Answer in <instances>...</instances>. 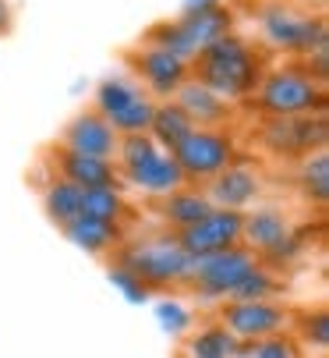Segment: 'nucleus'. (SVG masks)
<instances>
[{
  "instance_id": "2",
  "label": "nucleus",
  "mask_w": 329,
  "mask_h": 358,
  "mask_svg": "<svg viewBox=\"0 0 329 358\" xmlns=\"http://www.w3.org/2000/svg\"><path fill=\"white\" fill-rule=\"evenodd\" d=\"M227 32H234V8H227L224 0H212V4H202V8H184V15L174 22L152 25L142 43L163 46L184 64H191L205 46L224 39Z\"/></svg>"
},
{
  "instance_id": "19",
  "label": "nucleus",
  "mask_w": 329,
  "mask_h": 358,
  "mask_svg": "<svg viewBox=\"0 0 329 358\" xmlns=\"http://www.w3.org/2000/svg\"><path fill=\"white\" fill-rule=\"evenodd\" d=\"M191 128H195V124L188 121V114L174 103V99H159L156 110H152V121H149V138H152L163 152H174V149L188 138Z\"/></svg>"
},
{
  "instance_id": "3",
  "label": "nucleus",
  "mask_w": 329,
  "mask_h": 358,
  "mask_svg": "<svg viewBox=\"0 0 329 358\" xmlns=\"http://www.w3.org/2000/svg\"><path fill=\"white\" fill-rule=\"evenodd\" d=\"M258 32L262 43L277 54L287 57H308L315 50L329 46V32H326V18L319 11L287 4V0H269L258 8Z\"/></svg>"
},
{
  "instance_id": "11",
  "label": "nucleus",
  "mask_w": 329,
  "mask_h": 358,
  "mask_svg": "<svg viewBox=\"0 0 329 358\" xmlns=\"http://www.w3.org/2000/svg\"><path fill=\"white\" fill-rule=\"evenodd\" d=\"M241 245H248L258 259L284 263L294 248V227L277 206H262L255 213H244Z\"/></svg>"
},
{
  "instance_id": "5",
  "label": "nucleus",
  "mask_w": 329,
  "mask_h": 358,
  "mask_svg": "<svg viewBox=\"0 0 329 358\" xmlns=\"http://www.w3.org/2000/svg\"><path fill=\"white\" fill-rule=\"evenodd\" d=\"M117 266L131 270L149 291H167V287L188 284L191 255L177 245L174 234H159V238H145V241H128V245H121Z\"/></svg>"
},
{
  "instance_id": "26",
  "label": "nucleus",
  "mask_w": 329,
  "mask_h": 358,
  "mask_svg": "<svg viewBox=\"0 0 329 358\" xmlns=\"http://www.w3.org/2000/svg\"><path fill=\"white\" fill-rule=\"evenodd\" d=\"M301 348L298 337H291L287 330L284 334H272V337H262L255 344H248L244 358H301Z\"/></svg>"
},
{
  "instance_id": "31",
  "label": "nucleus",
  "mask_w": 329,
  "mask_h": 358,
  "mask_svg": "<svg viewBox=\"0 0 329 358\" xmlns=\"http://www.w3.org/2000/svg\"><path fill=\"white\" fill-rule=\"evenodd\" d=\"M184 358H198V355H184Z\"/></svg>"
},
{
  "instance_id": "6",
  "label": "nucleus",
  "mask_w": 329,
  "mask_h": 358,
  "mask_svg": "<svg viewBox=\"0 0 329 358\" xmlns=\"http://www.w3.org/2000/svg\"><path fill=\"white\" fill-rule=\"evenodd\" d=\"M258 266V255L248 248V245H231L224 252H209V255H198L191 259V273H188V284L191 291L209 301V305H219L227 301L231 291Z\"/></svg>"
},
{
  "instance_id": "27",
  "label": "nucleus",
  "mask_w": 329,
  "mask_h": 358,
  "mask_svg": "<svg viewBox=\"0 0 329 358\" xmlns=\"http://www.w3.org/2000/svg\"><path fill=\"white\" fill-rule=\"evenodd\" d=\"M156 320H159V327L167 330V334H188L191 323H195L191 309H188V305H181L177 298H163L156 305Z\"/></svg>"
},
{
  "instance_id": "14",
  "label": "nucleus",
  "mask_w": 329,
  "mask_h": 358,
  "mask_svg": "<svg viewBox=\"0 0 329 358\" xmlns=\"http://www.w3.org/2000/svg\"><path fill=\"white\" fill-rule=\"evenodd\" d=\"M258 192H262L258 171L234 160L231 167H224L216 178H209L205 199L212 202L216 210H241L244 213V206H251V202L258 199Z\"/></svg>"
},
{
  "instance_id": "17",
  "label": "nucleus",
  "mask_w": 329,
  "mask_h": 358,
  "mask_svg": "<svg viewBox=\"0 0 329 358\" xmlns=\"http://www.w3.org/2000/svg\"><path fill=\"white\" fill-rule=\"evenodd\" d=\"M121 174H124L135 188H142V192H149V195H159V199L188 185L184 174H181V167L174 164V157H170V152H163V149L152 152V157H145V160L135 164V167H121Z\"/></svg>"
},
{
  "instance_id": "9",
  "label": "nucleus",
  "mask_w": 329,
  "mask_h": 358,
  "mask_svg": "<svg viewBox=\"0 0 329 358\" xmlns=\"http://www.w3.org/2000/svg\"><path fill=\"white\" fill-rule=\"evenodd\" d=\"M219 323H224L241 344H255L262 337L284 334L291 323V309L277 298L258 301H219Z\"/></svg>"
},
{
  "instance_id": "30",
  "label": "nucleus",
  "mask_w": 329,
  "mask_h": 358,
  "mask_svg": "<svg viewBox=\"0 0 329 358\" xmlns=\"http://www.w3.org/2000/svg\"><path fill=\"white\" fill-rule=\"evenodd\" d=\"M11 29V4L8 0H0V36H4Z\"/></svg>"
},
{
  "instance_id": "15",
  "label": "nucleus",
  "mask_w": 329,
  "mask_h": 358,
  "mask_svg": "<svg viewBox=\"0 0 329 358\" xmlns=\"http://www.w3.org/2000/svg\"><path fill=\"white\" fill-rule=\"evenodd\" d=\"M174 103L188 114V121L195 128H224L234 114V103H227V99H219L212 89H205L202 82H195L191 75L181 82V89L170 96Z\"/></svg>"
},
{
  "instance_id": "24",
  "label": "nucleus",
  "mask_w": 329,
  "mask_h": 358,
  "mask_svg": "<svg viewBox=\"0 0 329 358\" xmlns=\"http://www.w3.org/2000/svg\"><path fill=\"white\" fill-rule=\"evenodd\" d=\"M301 192L319 210L329 202V152L326 149H319V152L301 160Z\"/></svg>"
},
{
  "instance_id": "18",
  "label": "nucleus",
  "mask_w": 329,
  "mask_h": 358,
  "mask_svg": "<svg viewBox=\"0 0 329 358\" xmlns=\"http://www.w3.org/2000/svg\"><path fill=\"white\" fill-rule=\"evenodd\" d=\"M209 210H212V202L205 199V192H195V188L184 185V188L170 192V195H163V202H159V220L177 234V231L191 227L195 220H202Z\"/></svg>"
},
{
  "instance_id": "12",
  "label": "nucleus",
  "mask_w": 329,
  "mask_h": 358,
  "mask_svg": "<svg viewBox=\"0 0 329 358\" xmlns=\"http://www.w3.org/2000/svg\"><path fill=\"white\" fill-rule=\"evenodd\" d=\"M128 64H131L135 78L145 85V92L159 96V99H170L181 89V82L188 78V64L181 57H174L170 50L152 46V43H142L135 54H128Z\"/></svg>"
},
{
  "instance_id": "28",
  "label": "nucleus",
  "mask_w": 329,
  "mask_h": 358,
  "mask_svg": "<svg viewBox=\"0 0 329 358\" xmlns=\"http://www.w3.org/2000/svg\"><path fill=\"white\" fill-rule=\"evenodd\" d=\"M298 334H301L298 344H308V348H315V351H326V348H329V316H326L322 309L305 313L301 323H298Z\"/></svg>"
},
{
  "instance_id": "10",
  "label": "nucleus",
  "mask_w": 329,
  "mask_h": 358,
  "mask_svg": "<svg viewBox=\"0 0 329 358\" xmlns=\"http://www.w3.org/2000/svg\"><path fill=\"white\" fill-rule=\"evenodd\" d=\"M241 227H244V213L241 210H209L202 220H195L191 227L177 231V245L198 259V255H209V252H224L231 245H241Z\"/></svg>"
},
{
  "instance_id": "7",
  "label": "nucleus",
  "mask_w": 329,
  "mask_h": 358,
  "mask_svg": "<svg viewBox=\"0 0 329 358\" xmlns=\"http://www.w3.org/2000/svg\"><path fill=\"white\" fill-rule=\"evenodd\" d=\"M170 157L181 167L184 181H209L237 160V145L234 135L224 128H191Z\"/></svg>"
},
{
  "instance_id": "29",
  "label": "nucleus",
  "mask_w": 329,
  "mask_h": 358,
  "mask_svg": "<svg viewBox=\"0 0 329 358\" xmlns=\"http://www.w3.org/2000/svg\"><path fill=\"white\" fill-rule=\"evenodd\" d=\"M110 284H114L131 305H142V301L149 298V287H145L131 270H124V266H114V270H110Z\"/></svg>"
},
{
  "instance_id": "8",
  "label": "nucleus",
  "mask_w": 329,
  "mask_h": 358,
  "mask_svg": "<svg viewBox=\"0 0 329 358\" xmlns=\"http://www.w3.org/2000/svg\"><path fill=\"white\" fill-rule=\"evenodd\" d=\"M262 145L272 157L284 160H305L312 152L326 149L329 142V124L326 114H301V117H265L262 128Z\"/></svg>"
},
{
  "instance_id": "25",
  "label": "nucleus",
  "mask_w": 329,
  "mask_h": 358,
  "mask_svg": "<svg viewBox=\"0 0 329 358\" xmlns=\"http://www.w3.org/2000/svg\"><path fill=\"white\" fill-rule=\"evenodd\" d=\"M280 294V277L272 270V263L258 259V266L231 291L227 301H258V298H277Z\"/></svg>"
},
{
  "instance_id": "20",
  "label": "nucleus",
  "mask_w": 329,
  "mask_h": 358,
  "mask_svg": "<svg viewBox=\"0 0 329 358\" xmlns=\"http://www.w3.org/2000/svg\"><path fill=\"white\" fill-rule=\"evenodd\" d=\"M244 351L248 344H241L219 320L191 330L188 337V355H198V358H244Z\"/></svg>"
},
{
  "instance_id": "16",
  "label": "nucleus",
  "mask_w": 329,
  "mask_h": 358,
  "mask_svg": "<svg viewBox=\"0 0 329 358\" xmlns=\"http://www.w3.org/2000/svg\"><path fill=\"white\" fill-rule=\"evenodd\" d=\"M53 167L57 174L78 188H106L117 185V167L114 160H99V157H85V152H75L68 145L53 149Z\"/></svg>"
},
{
  "instance_id": "1",
  "label": "nucleus",
  "mask_w": 329,
  "mask_h": 358,
  "mask_svg": "<svg viewBox=\"0 0 329 358\" xmlns=\"http://www.w3.org/2000/svg\"><path fill=\"white\" fill-rule=\"evenodd\" d=\"M188 75L205 89H212L219 99H227V103H248L255 85L265 75V57H262V46H255L251 39L227 32L188 64Z\"/></svg>"
},
{
  "instance_id": "23",
  "label": "nucleus",
  "mask_w": 329,
  "mask_h": 358,
  "mask_svg": "<svg viewBox=\"0 0 329 358\" xmlns=\"http://www.w3.org/2000/svg\"><path fill=\"white\" fill-rule=\"evenodd\" d=\"M82 217L106 220V224H121L124 217V195L117 185L106 188H82Z\"/></svg>"
},
{
  "instance_id": "4",
  "label": "nucleus",
  "mask_w": 329,
  "mask_h": 358,
  "mask_svg": "<svg viewBox=\"0 0 329 358\" xmlns=\"http://www.w3.org/2000/svg\"><path fill=\"white\" fill-rule=\"evenodd\" d=\"M248 103L265 117H301L326 110V85L301 68H272L262 75Z\"/></svg>"
},
{
  "instance_id": "13",
  "label": "nucleus",
  "mask_w": 329,
  "mask_h": 358,
  "mask_svg": "<svg viewBox=\"0 0 329 358\" xmlns=\"http://www.w3.org/2000/svg\"><path fill=\"white\" fill-rule=\"evenodd\" d=\"M117 142L121 135L110 128V121L96 110H82L68 121L64 128V138L61 145L75 149V152H85V157H99V160H114L117 157Z\"/></svg>"
},
{
  "instance_id": "21",
  "label": "nucleus",
  "mask_w": 329,
  "mask_h": 358,
  "mask_svg": "<svg viewBox=\"0 0 329 358\" xmlns=\"http://www.w3.org/2000/svg\"><path fill=\"white\" fill-rule=\"evenodd\" d=\"M64 234L71 238V245L85 248L89 255H103L121 245V224H106V220H92V217H75L64 227Z\"/></svg>"
},
{
  "instance_id": "22",
  "label": "nucleus",
  "mask_w": 329,
  "mask_h": 358,
  "mask_svg": "<svg viewBox=\"0 0 329 358\" xmlns=\"http://www.w3.org/2000/svg\"><path fill=\"white\" fill-rule=\"evenodd\" d=\"M43 210L57 227H68L75 217H82V188L64 178H53V185L43 195Z\"/></svg>"
}]
</instances>
